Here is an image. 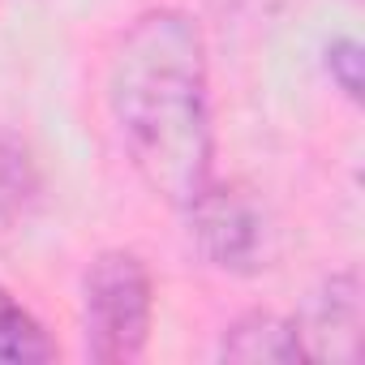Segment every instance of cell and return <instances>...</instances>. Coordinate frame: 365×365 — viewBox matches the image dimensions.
Masks as SVG:
<instances>
[{
    "label": "cell",
    "instance_id": "6",
    "mask_svg": "<svg viewBox=\"0 0 365 365\" xmlns=\"http://www.w3.org/2000/svg\"><path fill=\"white\" fill-rule=\"evenodd\" d=\"M39 202V168L18 133L0 125V224H18Z\"/></svg>",
    "mask_w": 365,
    "mask_h": 365
},
{
    "label": "cell",
    "instance_id": "7",
    "mask_svg": "<svg viewBox=\"0 0 365 365\" xmlns=\"http://www.w3.org/2000/svg\"><path fill=\"white\" fill-rule=\"evenodd\" d=\"M52 356H56V344L48 339L39 318L9 288H0V361L5 365H39Z\"/></svg>",
    "mask_w": 365,
    "mask_h": 365
},
{
    "label": "cell",
    "instance_id": "1",
    "mask_svg": "<svg viewBox=\"0 0 365 365\" xmlns=\"http://www.w3.org/2000/svg\"><path fill=\"white\" fill-rule=\"evenodd\" d=\"M112 120L146 190L185 211L211 185L207 43L190 14L150 9L112 52Z\"/></svg>",
    "mask_w": 365,
    "mask_h": 365
},
{
    "label": "cell",
    "instance_id": "2",
    "mask_svg": "<svg viewBox=\"0 0 365 365\" xmlns=\"http://www.w3.org/2000/svg\"><path fill=\"white\" fill-rule=\"evenodd\" d=\"M150 309H155V288L146 262L129 250L99 254L82 288L86 352L103 365L138 361L150 335Z\"/></svg>",
    "mask_w": 365,
    "mask_h": 365
},
{
    "label": "cell",
    "instance_id": "3",
    "mask_svg": "<svg viewBox=\"0 0 365 365\" xmlns=\"http://www.w3.org/2000/svg\"><path fill=\"white\" fill-rule=\"evenodd\" d=\"M190 232L207 262L220 271H258L267 258V224L262 211L241 194L224 185H207L190 207Z\"/></svg>",
    "mask_w": 365,
    "mask_h": 365
},
{
    "label": "cell",
    "instance_id": "5",
    "mask_svg": "<svg viewBox=\"0 0 365 365\" xmlns=\"http://www.w3.org/2000/svg\"><path fill=\"white\" fill-rule=\"evenodd\" d=\"M224 361H275V365H288V361H305V348H301V335H297V322L271 314V309H254L245 318H237L228 331H224V344H220Z\"/></svg>",
    "mask_w": 365,
    "mask_h": 365
},
{
    "label": "cell",
    "instance_id": "8",
    "mask_svg": "<svg viewBox=\"0 0 365 365\" xmlns=\"http://www.w3.org/2000/svg\"><path fill=\"white\" fill-rule=\"evenodd\" d=\"M327 56H331L327 65H331V69L339 73V86H344L348 95H356V91H361V78H356V69H361V56H356V43H348V39H344V43H335V48H331Z\"/></svg>",
    "mask_w": 365,
    "mask_h": 365
},
{
    "label": "cell",
    "instance_id": "4",
    "mask_svg": "<svg viewBox=\"0 0 365 365\" xmlns=\"http://www.w3.org/2000/svg\"><path fill=\"white\" fill-rule=\"evenodd\" d=\"M361 284L356 275H331L322 284V292L309 301L305 327H297L305 356L314 361H339V365H356L361 361Z\"/></svg>",
    "mask_w": 365,
    "mask_h": 365
}]
</instances>
